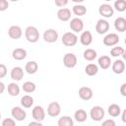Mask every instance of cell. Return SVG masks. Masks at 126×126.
<instances>
[{"instance_id":"2","label":"cell","mask_w":126,"mask_h":126,"mask_svg":"<svg viewBox=\"0 0 126 126\" xmlns=\"http://www.w3.org/2000/svg\"><path fill=\"white\" fill-rule=\"evenodd\" d=\"M78 37L73 32H65L62 36V42L66 46H73L77 43Z\"/></svg>"},{"instance_id":"41","label":"cell","mask_w":126,"mask_h":126,"mask_svg":"<svg viewBox=\"0 0 126 126\" xmlns=\"http://www.w3.org/2000/svg\"><path fill=\"white\" fill-rule=\"evenodd\" d=\"M29 125H30V126H32V125H37V126H41V123H40V121H37V122H31Z\"/></svg>"},{"instance_id":"6","label":"cell","mask_w":126,"mask_h":126,"mask_svg":"<svg viewBox=\"0 0 126 126\" xmlns=\"http://www.w3.org/2000/svg\"><path fill=\"white\" fill-rule=\"evenodd\" d=\"M98 12H99V14L101 16H103L105 18H109V17H111L113 15V12L114 11H113V8L110 5H108V4H102L98 8Z\"/></svg>"},{"instance_id":"10","label":"cell","mask_w":126,"mask_h":126,"mask_svg":"<svg viewBox=\"0 0 126 126\" xmlns=\"http://www.w3.org/2000/svg\"><path fill=\"white\" fill-rule=\"evenodd\" d=\"M118 41H119V37L116 33H109L103 38V43L107 46L115 45L116 43H118Z\"/></svg>"},{"instance_id":"23","label":"cell","mask_w":126,"mask_h":126,"mask_svg":"<svg viewBox=\"0 0 126 126\" xmlns=\"http://www.w3.org/2000/svg\"><path fill=\"white\" fill-rule=\"evenodd\" d=\"M8 93H9L11 95H13V96L18 95L19 93H20V88H19V86H18L17 84H15V83L9 84V85H8Z\"/></svg>"},{"instance_id":"45","label":"cell","mask_w":126,"mask_h":126,"mask_svg":"<svg viewBox=\"0 0 126 126\" xmlns=\"http://www.w3.org/2000/svg\"><path fill=\"white\" fill-rule=\"evenodd\" d=\"M11 1H18V0H11Z\"/></svg>"},{"instance_id":"36","label":"cell","mask_w":126,"mask_h":126,"mask_svg":"<svg viewBox=\"0 0 126 126\" xmlns=\"http://www.w3.org/2000/svg\"><path fill=\"white\" fill-rule=\"evenodd\" d=\"M6 8H8V2L6 0H0V10L4 11Z\"/></svg>"},{"instance_id":"30","label":"cell","mask_w":126,"mask_h":126,"mask_svg":"<svg viewBox=\"0 0 126 126\" xmlns=\"http://www.w3.org/2000/svg\"><path fill=\"white\" fill-rule=\"evenodd\" d=\"M73 12H74V14L77 15V16H83V15L86 14L87 9H86V7L83 6V5H76V6L73 7Z\"/></svg>"},{"instance_id":"18","label":"cell","mask_w":126,"mask_h":126,"mask_svg":"<svg viewBox=\"0 0 126 126\" xmlns=\"http://www.w3.org/2000/svg\"><path fill=\"white\" fill-rule=\"evenodd\" d=\"M124 69H125V64L123 63L122 60H115L114 63L112 64V71L116 74L123 73Z\"/></svg>"},{"instance_id":"24","label":"cell","mask_w":126,"mask_h":126,"mask_svg":"<svg viewBox=\"0 0 126 126\" xmlns=\"http://www.w3.org/2000/svg\"><path fill=\"white\" fill-rule=\"evenodd\" d=\"M21 103H22V105L24 107L29 108L33 104V98L32 96H30V95H25V96H23L21 98Z\"/></svg>"},{"instance_id":"39","label":"cell","mask_w":126,"mask_h":126,"mask_svg":"<svg viewBox=\"0 0 126 126\" xmlns=\"http://www.w3.org/2000/svg\"><path fill=\"white\" fill-rule=\"evenodd\" d=\"M120 93H121V94H122V95L126 96V83H125V84H123V85L120 87Z\"/></svg>"},{"instance_id":"46","label":"cell","mask_w":126,"mask_h":126,"mask_svg":"<svg viewBox=\"0 0 126 126\" xmlns=\"http://www.w3.org/2000/svg\"><path fill=\"white\" fill-rule=\"evenodd\" d=\"M125 44H126V38H125Z\"/></svg>"},{"instance_id":"11","label":"cell","mask_w":126,"mask_h":126,"mask_svg":"<svg viewBox=\"0 0 126 126\" xmlns=\"http://www.w3.org/2000/svg\"><path fill=\"white\" fill-rule=\"evenodd\" d=\"M44 116H45V113H44V110L41 106L37 105V106H34L33 109H32V117L33 119H35L36 121H42L44 119Z\"/></svg>"},{"instance_id":"47","label":"cell","mask_w":126,"mask_h":126,"mask_svg":"<svg viewBox=\"0 0 126 126\" xmlns=\"http://www.w3.org/2000/svg\"><path fill=\"white\" fill-rule=\"evenodd\" d=\"M105 1H110V0H105Z\"/></svg>"},{"instance_id":"7","label":"cell","mask_w":126,"mask_h":126,"mask_svg":"<svg viewBox=\"0 0 126 126\" xmlns=\"http://www.w3.org/2000/svg\"><path fill=\"white\" fill-rule=\"evenodd\" d=\"M109 29V24L107 21L105 20H98L97 23H96V26H95V31L99 33V34H102V33H105Z\"/></svg>"},{"instance_id":"38","label":"cell","mask_w":126,"mask_h":126,"mask_svg":"<svg viewBox=\"0 0 126 126\" xmlns=\"http://www.w3.org/2000/svg\"><path fill=\"white\" fill-rule=\"evenodd\" d=\"M102 125H103V126H107V125H109V126H114V125H115V122H114L113 120H105V121L102 123Z\"/></svg>"},{"instance_id":"17","label":"cell","mask_w":126,"mask_h":126,"mask_svg":"<svg viewBox=\"0 0 126 126\" xmlns=\"http://www.w3.org/2000/svg\"><path fill=\"white\" fill-rule=\"evenodd\" d=\"M80 40H81V43L83 45H90L92 43V40H93V35H92L91 32H89V31L84 32L81 34Z\"/></svg>"},{"instance_id":"37","label":"cell","mask_w":126,"mask_h":126,"mask_svg":"<svg viewBox=\"0 0 126 126\" xmlns=\"http://www.w3.org/2000/svg\"><path fill=\"white\" fill-rule=\"evenodd\" d=\"M68 3V0H55V4L58 7H63Z\"/></svg>"},{"instance_id":"13","label":"cell","mask_w":126,"mask_h":126,"mask_svg":"<svg viewBox=\"0 0 126 126\" xmlns=\"http://www.w3.org/2000/svg\"><path fill=\"white\" fill-rule=\"evenodd\" d=\"M79 95L84 100H89L93 97V91L88 87H82L79 90Z\"/></svg>"},{"instance_id":"35","label":"cell","mask_w":126,"mask_h":126,"mask_svg":"<svg viewBox=\"0 0 126 126\" xmlns=\"http://www.w3.org/2000/svg\"><path fill=\"white\" fill-rule=\"evenodd\" d=\"M7 70H6V67H5V65L4 64H1L0 65V78H3L5 75H6V72Z\"/></svg>"},{"instance_id":"16","label":"cell","mask_w":126,"mask_h":126,"mask_svg":"<svg viewBox=\"0 0 126 126\" xmlns=\"http://www.w3.org/2000/svg\"><path fill=\"white\" fill-rule=\"evenodd\" d=\"M24 71L21 67H14L11 71V78L15 81H20L23 79Z\"/></svg>"},{"instance_id":"43","label":"cell","mask_w":126,"mask_h":126,"mask_svg":"<svg viewBox=\"0 0 126 126\" xmlns=\"http://www.w3.org/2000/svg\"><path fill=\"white\" fill-rule=\"evenodd\" d=\"M122 56H123V59H124V60H126V50H124V52H123Z\"/></svg>"},{"instance_id":"29","label":"cell","mask_w":126,"mask_h":126,"mask_svg":"<svg viewBox=\"0 0 126 126\" xmlns=\"http://www.w3.org/2000/svg\"><path fill=\"white\" fill-rule=\"evenodd\" d=\"M58 125L59 126H72L73 125V120L69 116H62L58 120Z\"/></svg>"},{"instance_id":"26","label":"cell","mask_w":126,"mask_h":126,"mask_svg":"<svg viewBox=\"0 0 126 126\" xmlns=\"http://www.w3.org/2000/svg\"><path fill=\"white\" fill-rule=\"evenodd\" d=\"M97 71H98V68H97V66L94 65V64H89V65H87V67L85 68V72H86V74L89 75V76H94V75H95V74L97 73Z\"/></svg>"},{"instance_id":"40","label":"cell","mask_w":126,"mask_h":126,"mask_svg":"<svg viewBox=\"0 0 126 126\" xmlns=\"http://www.w3.org/2000/svg\"><path fill=\"white\" fill-rule=\"evenodd\" d=\"M122 121L124 122V123H126V109L123 111V113H122Z\"/></svg>"},{"instance_id":"31","label":"cell","mask_w":126,"mask_h":126,"mask_svg":"<svg viewBox=\"0 0 126 126\" xmlns=\"http://www.w3.org/2000/svg\"><path fill=\"white\" fill-rule=\"evenodd\" d=\"M114 8L119 12L125 11L126 10V1L125 0H116L114 3Z\"/></svg>"},{"instance_id":"27","label":"cell","mask_w":126,"mask_h":126,"mask_svg":"<svg viewBox=\"0 0 126 126\" xmlns=\"http://www.w3.org/2000/svg\"><path fill=\"white\" fill-rule=\"evenodd\" d=\"M75 119L78 121V122H84L86 119H87V113L84 109H79L75 112Z\"/></svg>"},{"instance_id":"20","label":"cell","mask_w":126,"mask_h":126,"mask_svg":"<svg viewBox=\"0 0 126 126\" xmlns=\"http://www.w3.org/2000/svg\"><path fill=\"white\" fill-rule=\"evenodd\" d=\"M13 58L16 60H23L27 56V51L23 48H17L13 51Z\"/></svg>"},{"instance_id":"8","label":"cell","mask_w":126,"mask_h":126,"mask_svg":"<svg viewBox=\"0 0 126 126\" xmlns=\"http://www.w3.org/2000/svg\"><path fill=\"white\" fill-rule=\"evenodd\" d=\"M12 116L18 120V121H22L26 118V112L23 108L19 107V106H16V107H13L12 108Z\"/></svg>"},{"instance_id":"12","label":"cell","mask_w":126,"mask_h":126,"mask_svg":"<svg viewBox=\"0 0 126 126\" xmlns=\"http://www.w3.org/2000/svg\"><path fill=\"white\" fill-rule=\"evenodd\" d=\"M60 110H61V108H60V105H59V103L58 102H56V101H53V102H51L49 105H48V107H47V113L50 115V116H57L59 113H60Z\"/></svg>"},{"instance_id":"14","label":"cell","mask_w":126,"mask_h":126,"mask_svg":"<svg viewBox=\"0 0 126 126\" xmlns=\"http://www.w3.org/2000/svg\"><path fill=\"white\" fill-rule=\"evenodd\" d=\"M8 33H9V36L11 38H14V39H17V38H20L21 35H22V30L20 27L18 26H12L9 31H8Z\"/></svg>"},{"instance_id":"42","label":"cell","mask_w":126,"mask_h":126,"mask_svg":"<svg viewBox=\"0 0 126 126\" xmlns=\"http://www.w3.org/2000/svg\"><path fill=\"white\" fill-rule=\"evenodd\" d=\"M0 87H1V90H0V93H3V91H4V84L1 82L0 83Z\"/></svg>"},{"instance_id":"1","label":"cell","mask_w":126,"mask_h":126,"mask_svg":"<svg viewBox=\"0 0 126 126\" xmlns=\"http://www.w3.org/2000/svg\"><path fill=\"white\" fill-rule=\"evenodd\" d=\"M25 35H26V38L30 42H36L39 38V33H38L37 29L34 27H32V26H30L26 29Z\"/></svg>"},{"instance_id":"22","label":"cell","mask_w":126,"mask_h":126,"mask_svg":"<svg viewBox=\"0 0 126 126\" xmlns=\"http://www.w3.org/2000/svg\"><path fill=\"white\" fill-rule=\"evenodd\" d=\"M26 71L29 74H34L37 71V64L34 61H29L26 64Z\"/></svg>"},{"instance_id":"4","label":"cell","mask_w":126,"mask_h":126,"mask_svg":"<svg viewBox=\"0 0 126 126\" xmlns=\"http://www.w3.org/2000/svg\"><path fill=\"white\" fill-rule=\"evenodd\" d=\"M63 63L67 68H73L77 64V57L73 53H67L65 54L63 58Z\"/></svg>"},{"instance_id":"34","label":"cell","mask_w":126,"mask_h":126,"mask_svg":"<svg viewBox=\"0 0 126 126\" xmlns=\"http://www.w3.org/2000/svg\"><path fill=\"white\" fill-rule=\"evenodd\" d=\"M14 125H15V121L11 118H6L2 122V126H14Z\"/></svg>"},{"instance_id":"25","label":"cell","mask_w":126,"mask_h":126,"mask_svg":"<svg viewBox=\"0 0 126 126\" xmlns=\"http://www.w3.org/2000/svg\"><path fill=\"white\" fill-rule=\"evenodd\" d=\"M96 57V51L94 49H87L84 51V58L88 61H93Z\"/></svg>"},{"instance_id":"28","label":"cell","mask_w":126,"mask_h":126,"mask_svg":"<svg viewBox=\"0 0 126 126\" xmlns=\"http://www.w3.org/2000/svg\"><path fill=\"white\" fill-rule=\"evenodd\" d=\"M108 113L109 115L113 116V117H116L120 114V107L119 105L117 104H111L108 106Z\"/></svg>"},{"instance_id":"32","label":"cell","mask_w":126,"mask_h":126,"mask_svg":"<svg viewBox=\"0 0 126 126\" xmlns=\"http://www.w3.org/2000/svg\"><path fill=\"white\" fill-rule=\"evenodd\" d=\"M23 90L26 93H32L35 90V85L32 82H26L23 85Z\"/></svg>"},{"instance_id":"3","label":"cell","mask_w":126,"mask_h":126,"mask_svg":"<svg viewBox=\"0 0 126 126\" xmlns=\"http://www.w3.org/2000/svg\"><path fill=\"white\" fill-rule=\"evenodd\" d=\"M91 117L94 121H100L104 116V110L100 106H94L91 109Z\"/></svg>"},{"instance_id":"21","label":"cell","mask_w":126,"mask_h":126,"mask_svg":"<svg viewBox=\"0 0 126 126\" xmlns=\"http://www.w3.org/2000/svg\"><path fill=\"white\" fill-rule=\"evenodd\" d=\"M98 64L102 69H107L111 64V60H110V58L108 56L103 55V56L98 58Z\"/></svg>"},{"instance_id":"19","label":"cell","mask_w":126,"mask_h":126,"mask_svg":"<svg viewBox=\"0 0 126 126\" xmlns=\"http://www.w3.org/2000/svg\"><path fill=\"white\" fill-rule=\"evenodd\" d=\"M114 27L118 32H125L126 31V20L122 17H119L114 22Z\"/></svg>"},{"instance_id":"15","label":"cell","mask_w":126,"mask_h":126,"mask_svg":"<svg viewBox=\"0 0 126 126\" xmlns=\"http://www.w3.org/2000/svg\"><path fill=\"white\" fill-rule=\"evenodd\" d=\"M57 17H58V19L60 21L66 22L71 18V12L67 8H62L57 12Z\"/></svg>"},{"instance_id":"33","label":"cell","mask_w":126,"mask_h":126,"mask_svg":"<svg viewBox=\"0 0 126 126\" xmlns=\"http://www.w3.org/2000/svg\"><path fill=\"white\" fill-rule=\"evenodd\" d=\"M123 52H124V49H123L122 47H120V46H117V47H113V48L111 49L110 54H111L113 57H117V56L122 55Z\"/></svg>"},{"instance_id":"44","label":"cell","mask_w":126,"mask_h":126,"mask_svg":"<svg viewBox=\"0 0 126 126\" xmlns=\"http://www.w3.org/2000/svg\"><path fill=\"white\" fill-rule=\"evenodd\" d=\"M73 2H76V3H80V2H83L84 0H72Z\"/></svg>"},{"instance_id":"9","label":"cell","mask_w":126,"mask_h":126,"mask_svg":"<svg viewBox=\"0 0 126 126\" xmlns=\"http://www.w3.org/2000/svg\"><path fill=\"white\" fill-rule=\"evenodd\" d=\"M70 28L72 31L76 32H79L83 30L84 28V24H83V21L79 18H74L71 20L70 22Z\"/></svg>"},{"instance_id":"5","label":"cell","mask_w":126,"mask_h":126,"mask_svg":"<svg viewBox=\"0 0 126 126\" xmlns=\"http://www.w3.org/2000/svg\"><path fill=\"white\" fill-rule=\"evenodd\" d=\"M57 38H58V33L53 29L46 30L43 33V39L46 42H55L57 40Z\"/></svg>"}]
</instances>
